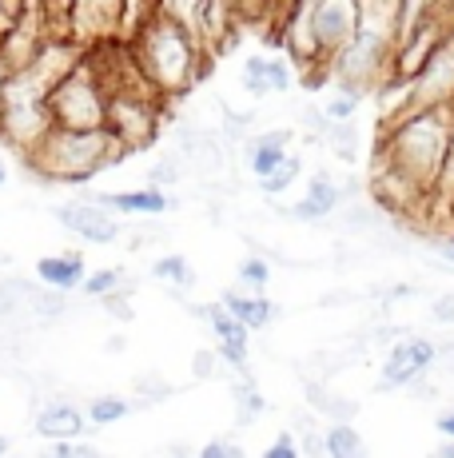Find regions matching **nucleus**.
Masks as SVG:
<instances>
[{"mask_svg": "<svg viewBox=\"0 0 454 458\" xmlns=\"http://www.w3.org/2000/svg\"><path fill=\"white\" fill-rule=\"evenodd\" d=\"M84 255L80 251H60V255H45L37 263V279L45 287H56V292H76L84 279Z\"/></svg>", "mask_w": 454, "mask_h": 458, "instance_id": "6ab92c4d", "label": "nucleus"}, {"mask_svg": "<svg viewBox=\"0 0 454 458\" xmlns=\"http://www.w3.org/2000/svg\"><path fill=\"white\" fill-rule=\"evenodd\" d=\"M264 454H267V458H295V454H299V438H295L291 430H279L272 443H267Z\"/></svg>", "mask_w": 454, "mask_h": 458, "instance_id": "e433bc0d", "label": "nucleus"}, {"mask_svg": "<svg viewBox=\"0 0 454 458\" xmlns=\"http://www.w3.org/2000/svg\"><path fill=\"white\" fill-rule=\"evenodd\" d=\"M264 394H259V386L251 383L248 371H240V378H235V415H240V422H251L264 415Z\"/></svg>", "mask_w": 454, "mask_h": 458, "instance_id": "cd10ccee", "label": "nucleus"}, {"mask_svg": "<svg viewBox=\"0 0 454 458\" xmlns=\"http://www.w3.org/2000/svg\"><path fill=\"white\" fill-rule=\"evenodd\" d=\"M439 430L447 438H454V411H447V415H439Z\"/></svg>", "mask_w": 454, "mask_h": 458, "instance_id": "c03bdc74", "label": "nucleus"}, {"mask_svg": "<svg viewBox=\"0 0 454 458\" xmlns=\"http://www.w3.org/2000/svg\"><path fill=\"white\" fill-rule=\"evenodd\" d=\"M84 430H88V415L68 399L45 403V407L37 411V435L52 438V443H56V438H80Z\"/></svg>", "mask_w": 454, "mask_h": 458, "instance_id": "dca6fc26", "label": "nucleus"}, {"mask_svg": "<svg viewBox=\"0 0 454 458\" xmlns=\"http://www.w3.org/2000/svg\"><path fill=\"white\" fill-rule=\"evenodd\" d=\"M0 454H8V438H0Z\"/></svg>", "mask_w": 454, "mask_h": 458, "instance_id": "8fccbe9b", "label": "nucleus"}, {"mask_svg": "<svg viewBox=\"0 0 454 458\" xmlns=\"http://www.w3.org/2000/svg\"><path fill=\"white\" fill-rule=\"evenodd\" d=\"M52 454L56 458H76V454H96V446L80 443V438H56L52 443Z\"/></svg>", "mask_w": 454, "mask_h": 458, "instance_id": "ea45409f", "label": "nucleus"}, {"mask_svg": "<svg viewBox=\"0 0 454 458\" xmlns=\"http://www.w3.org/2000/svg\"><path fill=\"white\" fill-rule=\"evenodd\" d=\"M220 355H215V351H196V355H191V375L196 378H215L220 375Z\"/></svg>", "mask_w": 454, "mask_h": 458, "instance_id": "58836bf2", "label": "nucleus"}, {"mask_svg": "<svg viewBox=\"0 0 454 458\" xmlns=\"http://www.w3.org/2000/svg\"><path fill=\"white\" fill-rule=\"evenodd\" d=\"M124 148L116 144L108 128H56L45 131L37 148L24 156V164L52 183H88L96 172L124 160Z\"/></svg>", "mask_w": 454, "mask_h": 458, "instance_id": "7ed1b4c3", "label": "nucleus"}, {"mask_svg": "<svg viewBox=\"0 0 454 458\" xmlns=\"http://www.w3.org/2000/svg\"><path fill=\"white\" fill-rule=\"evenodd\" d=\"M240 81H243V88H248L251 96H272V88H267V81H264V56H248V60H243Z\"/></svg>", "mask_w": 454, "mask_h": 458, "instance_id": "c9c22d12", "label": "nucleus"}, {"mask_svg": "<svg viewBox=\"0 0 454 458\" xmlns=\"http://www.w3.org/2000/svg\"><path fill=\"white\" fill-rule=\"evenodd\" d=\"M240 284L264 292V287L272 284V259H267V255H248V259L240 263Z\"/></svg>", "mask_w": 454, "mask_h": 458, "instance_id": "2f4dec72", "label": "nucleus"}, {"mask_svg": "<svg viewBox=\"0 0 454 458\" xmlns=\"http://www.w3.org/2000/svg\"><path fill=\"white\" fill-rule=\"evenodd\" d=\"M80 292L92 295V299H104V295H112V292H128L124 271H120V267H100V271H92V276L84 271Z\"/></svg>", "mask_w": 454, "mask_h": 458, "instance_id": "c756f323", "label": "nucleus"}, {"mask_svg": "<svg viewBox=\"0 0 454 458\" xmlns=\"http://www.w3.org/2000/svg\"><path fill=\"white\" fill-rule=\"evenodd\" d=\"M68 37L80 48L104 40H124L128 37V13L124 0H72L68 4Z\"/></svg>", "mask_w": 454, "mask_h": 458, "instance_id": "6e6552de", "label": "nucleus"}, {"mask_svg": "<svg viewBox=\"0 0 454 458\" xmlns=\"http://www.w3.org/2000/svg\"><path fill=\"white\" fill-rule=\"evenodd\" d=\"M191 311H196L199 319L212 323L215 339H220L215 355H220L227 367H235V371H248V339H251L248 327H243L235 315H227L220 303H215V307H191Z\"/></svg>", "mask_w": 454, "mask_h": 458, "instance_id": "4468645a", "label": "nucleus"}, {"mask_svg": "<svg viewBox=\"0 0 454 458\" xmlns=\"http://www.w3.org/2000/svg\"><path fill=\"white\" fill-rule=\"evenodd\" d=\"M434 359H439V347L423 335H410V339H395L383 359V378L379 391H399V386H410L415 378L431 375Z\"/></svg>", "mask_w": 454, "mask_h": 458, "instance_id": "9d476101", "label": "nucleus"}, {"mask_svg": "<svg viewBox=\"0 0 454 458\" xmlns=\"http://www.w3.org/2000/svg\"><path fill=\"white\" fill-rule=\"evenodd\" d=\"M264 81L272 92H287L295 84V68L287 56H264Z\"/></svg>", "mask_w": 454, "mask_h": 458, "instance_id": "473e14b6", "label": "nucleus"}, {"mask_svg": "<svg viewBox=\"0 0 454 458\" xmlns=\"http://www.w3.org/2000/svg\"><path fill=\"white\" fill-rule=\"evenodd\" d=\"M299 172H303V160H295V156L287 152L283 160H279L267 175H259L256 183H259V191H264V196H283V191L291 188L295 180H299Z\"/></svg>", "mask_w": 454, "mask_h": 458, "instance_id": "a878e982", "label": "nucleus"}, {"mask_svg": "<svg viewBox=\"0 0 454 458\" xmlns=\"http://www.w3.org/2000/svg\"><path fill=\"white\" fill-rule=\"evenodd\" d=\"M164 108L168 104L152 92V88H124V92H108V108H104V128L116 136L124 152H144L156 144L164 128Z\"/></svg>", "mask_w": 454, "mask_h": 458, "instance_id": "423d86ee", "label": "nucleus"}, {"mask_svg": "<svg viewBox=\"0 0 454 458\" xmlns=\"http://www.w3.org/2000/svg\"><path fill=\"white\" fill-rule=\"evenodd\" d=\"M68 4H72V0H37L52 37H68Z\"/></svg>", "mask_w": 454, "mask_h": 458, "instance_id": "72a5a7b5", "label": "nucleus"}, {"mask_svg": "<svg viewBox=\"0 0 454 458\" xmlns=\"http://www.w3.org/2000/svg\"><path fill=\"white\" fill-rule=\"evenodd\" d=\"M243 156H248V167H251V175H267L272 167L287 156V144H291V131L287 128H272V131H259V136H251V140H243Z\"/></svg>", "mask_w": 454, "mask_h": 458, "instance_id": "a211bd4d", "label": "nucleus"}, {"mask_svg": "<svg viewBox=\"0 0 454 458\" xmlns=\"http://www.w3.org/2000/svg\"><path fill=\"white\" fill-rule=\"evenodd\" d=\"M307 394H311V407H315L327 422H331V419H355V411H359L351 399H343V394L327 391L319 378H311V383H307Z\"/></svg>", "mask_w": 454, "mask_h": 458, "instance_id": "b1692460", "label": "nucleus"}, {"mask_svg": "<svg viewBox=\"0 0 454 458\" xmlns=\"http://www.w3.org/2000/svg\"><path fill=\"white\" fill-rule=\"evenodd\" d=\"M319 140H327V148L343 164L359 160V128H355V120H327V128H323Z\"/></svg>", "mask_w": 454, "mask_h": 458, "instance_id": "4be33fe9", "label": "nucleus"}, {"mask_svg": "<svg viewBox=\"0 0 454 458\" xmlns=\"http://www.w3.org/2000/svg\"><path fill=\"white\" fill-rule=\"evenodd\" d=\"M371 196L383 211H395V216L423 219L431 211V191L387 160H371Z\"/></svg>", "mask_w": 454, "mask_h": 458, "instance_id": "1a4fd4ad", "label": "nucleus"}, {"mask_svg": "<svg viewBox=\"0 0 454 458\" xmlns=\"http://www.w3.org/2000/svg\"><path fill=\"white\" fill-rule=\"evenodd\" d=\"M136 386H139V391H144V399H147V403H156V399H168V394H172V386L164 383V378H156V375L139 378Z\"/></svg>", "mask_w": 454, "mask_h": 458, "instance_id": "a19ab883", "label": "nucleus"}, {"mask_svg": "<svg viewBox=\"0 0 454 458\" xmlns=\"http://www.w3.org/2000/svg\"><path fill=\"white\" fill-rule=\"evenodd\" d=\"M431 208H439V211H450L454 208V128H450V140H447V152H442L439 175H434Z\"/></svg>", "mask_w": 454, "mask_h": 458, "instance_id": "393cba45", "label": "nucleus"}, {"mask_svg": "<svg viewBox=\"0 0 454 458\" xmlns=\"http://www.w3.org/2000/svg\"><path fill=\"white\" fill-rule=\"evenodd\" d=\"M431 319L434 323H454V295H439L431 303Z\"/></svg>", "mask_w": 454, "mask_h": 458, "instance_id": "79ce46f5", "label": "nucleus"}, {"mask_svg": "<svg viewBox=\"0 0 454 458\" xmlns=\"http://www.w3.org/2000/svg\"><path fill=\"white\" fill-rule=\"evenodd\" d=\"M339 208H343V188H339L327 172H319V175H311V183H307L299 204L279 208V216L299 219V224H323V219H331Z\"/></svg>", "mask_w": 454, "mask_h": 458, "instance_id": "2eb2a0df", "label": "nucleus"}, {"mask_svg": "<svg viewBox=\"0 0 454 458\" xmlns=\"http://www.w3.org/2000/svg\"><path fill=\"white\" fill-rule=\"evenodd\" d=\"M52 128L48 92L29 72H8L0 84V140L29 156Z\"/></svg>", "mask_w": 454, "mask_h": 458, "instance_id": "20e7f679", "label": "nucleus"}, {"mask_svg": "<svg viewBox=\"0 0 454 458\" xmlns=\"http://www.w3.org/2000/svg\"><path fill=\"white\" fill-rule=\"evenodd\" d=\"M8 183V167H4V160H0V188Z\"/></svg>", "mask_w": 454, "mask_h": 458, "instance_id": "09e8293b", "label": "nucleus"}, {"mask_svg": "<svg viewBox=\"0 0 454 458\" xmlns=\"http://www.w3.org/2000/svg\"><path fill=\"white\" fill-rule=\"evenodd\" d=\"M220 307H223L227 315H235V319H240L248 331H264L267 323H272L275 315H279V307H275L267 295H259V292H256V295L223 292V295H220Z\"/></svg>", "mask_w": 454, "mask_h": 458, "instance_id": "aec40b11", "label": "nucleus"}, {"mask_svg": "<svg viewBox=\"0 0 454 458\" xmlns=\"http://www.w3.org/2000/svg\"><path fill=\"white\" fill-rule=\"evenodd\" d=\"M439 255H442V259H450V263H454V240H442V243H439Z\"/></svg>", "mask_w": 454, "mask_h": 458, "instance_id": "a18cd8bd", "label": "nucleus"}, {"mask_svg": "<svg viewBox=\"0 0 454 458\" xmlns=\"http://www.w3.org/2000/svg\"><path fill=\"white\" fill-rule=\"evenodd\" d=\"M104 208H116L124 211V216H164V211L172 208V196L164 188H156V183H147V188H132V191H104V196H96Z\"/></svg>", "mask_w": 454, "mask_h": 458, "instance_id": "f3484780", "label": "nucleus"}, {"mask_svg": "<svg viewBox=\"0 0 454 458\" xmlns=\"http://www.w3.org/2000/svg\"><path fill=\"white\" fill-rule=\"evenodd\" d=\"M391 52H395V37H383V32H371V29H359L335 56L327 60L323 72L331 76L335 84L351 88L359 96H371L383 81L395 76L391 68Z\"/></svg>", "mask_w": 454, "mask_h": 458, "instance_id": "39448f33", "label": "nucleus"}, {"mask_svg": "<svg viewBox=\"0 0 454 458\" xmlns=\"http://www.w3.org/2000/svg\"><path fill=\"white\" fill-rule=\"evenodd\" d=\"M128 48H132L147 88H152L164 104L188 96L191 88L199 84L204 64H207V52H204V44L196 40V32L183 21H176V16L160 13V8L128 37Z\"/></svg>", "mask_w": 454, "mask_h": 458, "instance_id": "f257e3e1", "label": "nucleus"}, {"mask_svg": "<svg viewBox=\"0 0 454 458\" xmlns=\"http://www.w3.org/2000/svg\"><path fill=\"white\" fill-rule=\"evenodd\" d=\"M359 104H363V96H359V92H351V88L335 84V88L327 92V100L319 104V112H323L327 120H355Z\"/></svg>", "mask_w": 454, "mask_h": 458, "instance_id": "c85d7f7f", "label": "nucleus"}, {"mask_svg": "<svg viewBox=\"0 0 454 458\" xmlns=\"http://www.w3.org/2000/svg\"><path fill=\"white\" fill-rule=\"evenodd\" d=\"M84 415H88L92 427H112V422H120V419L132 415V403L120 399V394H96Z\"/></svg>", "mask_w": 454, "mask_h": 458, "instance_id": "bb28decb", "label": "nucleus"}, {"mask_svg": "<svg viewBox=\"0 0 454 458\" xmlns=\"http://www.w3.org/2000/svg\"><path fill=\"white\" fill-rule=\"evenodd\" d=\"M0 8H4L8 16H21L24 8H29V0H0Z\"/></svg>", "mask_w": 454, "mask_h": 458, "instance_id": "37998d69", "label": "nucleus"}, {"mask_svg": "<svg viewBox=\"0 0 454 458\" xmlns=\"http://www.w3.org/2000/svg\"><path fill=\"white\" fill-rule=\"evenodd\" d=\"M439 454H442V458H454V438H447V443L439 446Z\"/></svg>", "mask_w": 454, "mask_h": 458, "instance_id": "de8ad7c7", "label": "nucleus"}, {"mask_svg": "<svg viewBox=\"0 0 454 458\" xmlns=\"http://www.w3.org/2000/svg\"><path fill=\"white\" fill-rule=\"evenodd\" d=\"M13 21H16V16H8V13H4V8H0V37H4V32H8V29H13Z\"/></svg>", "mask_w": 454, "mask_h": 458, "instance_id": "49530a36", "label": "nucleus"}, {"mask_svg": "<svg viewBox=\"0 0 454 458\" xmlns=\"http://www.w3.org/2000/svg\"><path fill=\"white\" fill-rule=\"evenodd\" d=\"M56 219L72 235H80V240H88V243H112V240H120V219L112 216V211L104 208L96 196L92 199H72V204H60L56 208Z\"/></svg>", "mask_w": 454, "mask_h": 458, "instance_id": "f8f14e48", "label": "nucleus"}, {"mask_svg": "<svg viewBox=\"0 0 454 458\" xmlns=\"http://www.w3.org/2000/svg\"><path fill=\"white\" fill-rule=\"evenodd\" d=\"M152 276L160 279L164 287H172V292H188V287L196 284V271H191V263L183 259V255H160V259L152 263Z\"/></svg>", "mask_w": 454, "mask_h": 458, "instance_id": "5701e85b", "label": "nucleus"}, {"mask_svg": "<svg viewBox=\"0 0 454 458\" xmlns=\"http://www.w3.org/2000/svg\"><path fill=\"white\" fill-rule=\"evenodd\" d=\"M454 128V104H439V108H410L403 116L387 120L374 148V160L395 164L399 172H407L415 183H423L426 191L434 188L442 152Z\"/></svg>", "mask_w": 454, "mask_h": 458, "instance_id": "f03ea898", "label": "nucleus"}, {"mask_svg": "<svg viewBox=\"0 0 454 458\" xmlns=\"http://www.w3.org/2000/svg\"><path fill=\"white\" fill-rule=\"evenodd\" d=\"M80 56H84V48L72 37H45V44L37 48V56H32V64L24 68V72L48 92L52 84H60L76 64H80Z\"/></svg>", "mask_w": 454, "mask_h": 458, "instance_id": "ddd939ff", "label": "nucleus"}, {"mask_svg": "<svg viewBox=\"0 0 454 458\" xmlns=\"http://www.w3.org/2000/svg\"><path fill=\"white\" fill-rule=\"evenodd\" d=\"M319 451L331 458H347V454L363 451V438H359V430L351 427V419H331L319 435Z\"/></svg>", "mask_w": 454, "mask_h": 458, "instance_id": "412c9836", "label": "nucleus"}, {"mask_svg": "<svg viewBox=\"0 0 454 458\" xmlns=\"http://www.w3.org/2000/svg\"><path fill=\"white\" fill-rule=\"evenodd\" d=\"M439 104H454V37L442 40L431 60L410 76V108H439Z\"/></svg>", "mask_w": 454, "mask_h": 458, "instance_id": "9b49d317", "label": "nucleus"}, {"mask_svg": "<svg viewBox=\"0 0 454 458\" xmlns=\"http://www.w3.org/2000/svg\"><path fill=\"white\" fill-rule=\"evenodd\" d=\"M199 454L204 458H235V454H243V446H240V438H212V443L199 446Z\"/></svg>", "mask_w": 454, "mask_h": 458, "instance_id": "4c0bfd02", "label": "nucleus"}, {"mask_svg": "<svg viewBox=\"0 0 454 458\" xmlns=\"http://www.w3.org/2000/svg\"><path fill=\"white\" fill-rule=\"evenodd\" d=\"M180 175H183V160H180V156H164V160L152 164L147 183H156V188H176Z\"/></svg>", "mask_w": 454, "mask_h": 458, "instance_id": "f704fd0d", "label": "nucleus"}, {"mask_svg": "<svg viewBox=\"0 0 454 458\" xmlns=\"http://www.w3.org/2000/svg\"><path fill=\"white\" fill-rule=\"evenodd\" d=\"M431 8H434V0H399L395 4V37H403V32H410L415 24H423Z\"/></svg>", "mask_w": 454, "mask_h": 458, "instance_id": "7c9ffc66", "label": "nucleus"}, {"mask_svg": "<svg viewBox=\"0 0 454 458\" xmlns=\"http://www.w3.org/2000/svg\"><path fill=\"white\" fill-rule=\"evenodd\" d=\"M104 108H108V92L84 64V56L64 81L48 88V112L56 128H104Z\"/></svg>", "mask_w": 454, "mask_h": 458, "instance_id": "0eeeda50", "label": "nucleus"}]
</instances>
